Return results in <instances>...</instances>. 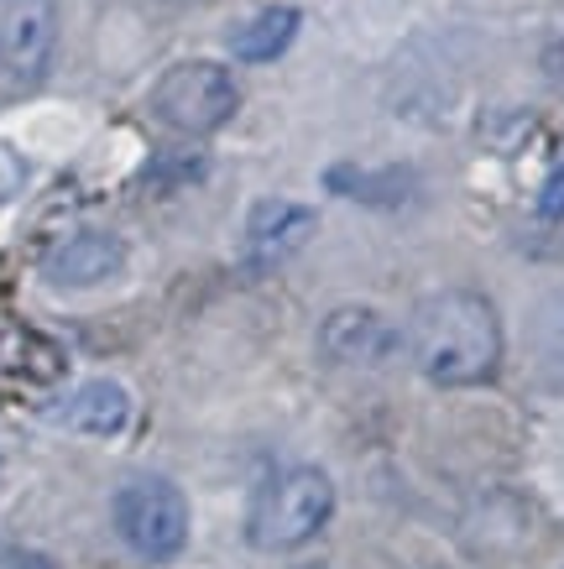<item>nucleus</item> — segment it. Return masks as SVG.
Here are the masks:
<instances>
[{"label": "nucleus", "instance_id": "1a4fd4ad", "mask_svg": "<svg viewBox=\"0 0 564 569\" xmlns=\"http://www.w3.org/2000/svg\"><path fill=\"white\" fill-rule=\"evenodd\" d=\"M58 423L73 433H89V439H116L131 423V392L110 377H95L69 392V402L58 408Z\"/></svg>", "mask_w": 564, "mask_h": 569}, {"label": "nucleus", "instance_id": "f03ea898", "mask_svg": "<svg viewBox=\"0 0 564 569\" xmlns=\"http://www.w3.org/2000/svg\"><path fill=\"white\" fill-rule=\"evenodd\" d=\"M329 512H335V481L319 466H288L273 470L251 497L246 512V538L267 553L304 549L308 538L325 533Z\"/></svg>", "mask_w": 564, "mask_h": 569}, {"label": "nucleus", "instance_id": "f257e3e1", "mask_svg": "<svg viewBox=\"0 0 564 569\" xmlns=\"http://www.w3.org/2000/svg\"><path fill=\"white\" fill-rule=\"evenodd\" d=\"M408 356L434 387H481L502 366V319L471 288L428 293L408 319Z\"/></svg>", "mask_w": 564, "mask_h": 569}, {"label": "nucleus", "instance_id": "39448f33", "mask_svg": "<svg viewBox=\"0 0 564 569\" xmlns=\"http://www.w3.org/2000/svg\"><path fill=\"white\" fill-rule=\"evenodd\" d=\"M58 52V0H0V73L11 84H42Z\"/></svg>", "mask_w": 564, "mask_h": 569}, {"label": "nucleus", "instance_id": "2eb2a0df", "mask_svg": "<svg viewBox=\"0 0 564 569\" xmlns=\"http://www.w3.org/2000/svg\"><path fill=\"white\" fill-rule=\"evenodd\" d=\"M298 569H325V565H298Z\"/></svg>", "mask_w": 564, "mask_h": 569}, {"label": "nucleus", "instance_id": "6e6552de", "mask_svg": "<svg viewBox=\"0 0 564 569\" xmlns=\"http://www.w3.org/2000/svg\"><path fill=\"white\" fill-rule=\"evenodd\" d=\"M314 209L293 204V199H257L251 214H246V257L257 267H277L288 261L298 246L314 236Z\"/></svg>", "mask_w": 564, "mask_h": 569}, {"label": "nucleus", "instance_id": "7ed1b4c3", "mask_svg": "<svg viewBox=\"0 0 564 569\" xmlns=\"http://www.w3.org/2000/svg\"><path fill=\"white\" fill-rule=\"evenodd\" d=\"M110 522L137 559L172 565L188 543V497L168 476H131L110 501Z\"/></svg>", "mask_w": 564, "mask_h": 569}, {"label": "nucleus", "instance_id": "0eeeda50", "mask_svg": "<svg viewBox=\"0 0 564 569\" xmlns=\"http://www.w3.org/2000/svg\"><path fill=\"white\" fill-rule=\"evenodd\" d=\"M126 267V246L105 230H79L69 241L58 246L48 261H42V277L63 293H79V288H100Z\"/></svg>", "mask_w": 564, "mask_h": 569}, {"label": "nucleus", "instance_id": "9b49d317", "mask_svg": "<svg viewBox=\"0 0 564 569\" xmlns=\"http://www.w3.org/2000/svg\"><path fill=\"white\" fill-rule=\"evenodd\" d=\"M528 340H533L538 366H544V371H554V377H564V288H554V293L533 309Z\"/></svg>", "mask_w": 564, "mask_h": 569}, {"label": "nucleus", "instance_id": "9d476101", "mask_svg": "<svg viewBox=\"0 0 564 569\" xmlns=\"http://www.w3.org/2000/svg\"><path fill=\"white\" fill-rule=\"evenodd\" d=\"M298 27H304L298 6H261L257 17L240 21L236 32H230V52H236L240 63H273V58H283L293 48Z\"/></svg>", "mask_w": 564, "mask_h": 569}, {"label": "nucleus", "instance_id": "423d86ee", "mask_svg": "<svg viewBox=\"0 0 564 569\" xmlns=\"http://www.w3.org/2000/svg\"><path fill=\"white\" fill-rule=\"evenodd\" d=\"M397 346H403V335L376 309H360V303L329 309L319 325V356L335 366H387Z\"/></svg>", "mask_w": 564, "mask_h": 569}, {"label": "nucleus", "instance_id": "ddd939ff", "mask_svg": "<svg viewBox=\"0 0 564 569\" xmlns=\"http://www.w3.org/2000/svg\"><path fill=\"white\" fill-rule=\"evenodd\" d=\"M538 214H544V220H564V162L548 173L544 193H538Z\"/></svg>", "mask_w": 564, "mask_h": 569}, {"label": "nucleus", "instance_id": "4468645a", "mask_svg": "<svg viewBox=\"0 0 564 569\" xmlns=\"http://www.w3.org/2000/svg\"><path fill=\"white\" fill-rule=\"evenodd\" d=\"M0 569H48V559L42 553H0Z\"/></svg>", "mask_w": 564, "mask_h": 569}, {"label": "nucleus", "instance_id": "f8f14e48", "mask_svg": "<svg viewBox=\"0 0 564 569\" xmlns=\"http://www.w3.org/2000/svg\"><path fill=\"white\" fill-rule=\"evenodd\" d=\"M21 183H27V162H21L11 147H0V204H6V199H11Z\"/></svg>", "mask_w": 564, "mask_h": 569}, {"label": "nucleus", "instance_id": "20e7f679", "mask_svg": "<svg viewBox=\"0 0 564 569\" xmlns=\"http://www.w3.org/2000/svg\"><path fill=\"white\" fill-rule=\"evenodd\" d=\"M152 110L157 121L184 131V137H209V131H220L240 110V89L225 63L184 58V63L162 69V79L152 89Z\"/></svg>", "mask_w": 564, "mask_h": 569}]
</instances>
